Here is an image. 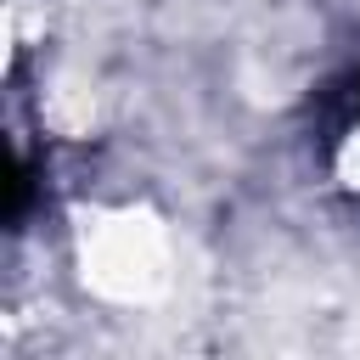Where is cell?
Wrapping results in <instances>:
<instances>
[{
  "instance_id": "obj_1",
  "label": "cell",
  "mask_w": 360,
  "mask_h": 360,
  "mask_svg": "<svg viewBox=\"0 0 360 360\" xmlns=\"http://www.w3.org/2000/svg\"><path fill=\"white\" fill-rule=\"evenodd\" d=\"M332 163H338L343 186L360 191V96H354V107H349V118H343V129H338V152H332Z\"/></svg>"
}]
</instances>
